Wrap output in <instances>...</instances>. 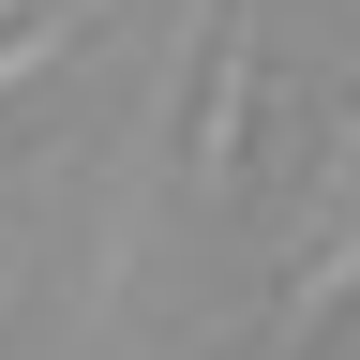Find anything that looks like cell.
I'll return each instance as SVG.
<instances>
[{
	"mask_svg": "<svg viewBox=\"0 0 360 360\" xmlns=\"http://www.w3.org/2000/svg\"><path fill=\"white\" fill-rule=\"evenodd\" d=\"M345 300H360V120L330 135V240H315V255H300V285H285V345H315Z\"/></svg>",
	"mask_w": 360,
	"mask_h": 360,
	"instance_id": "obj_1",
	"label": "cell"
}]
</instances>
